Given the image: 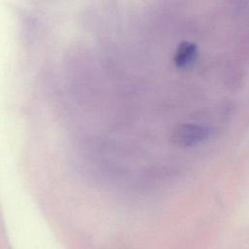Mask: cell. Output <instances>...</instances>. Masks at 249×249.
<instances>
[{
    "mask_svg": "<svg viewBox=\"0 0 249 249\" xmlns=\"http://www.w3.org/2000/svg\"><path fill=\"white\" fill-rule=\"evenodd\" d=\"M210 129L202 124L184 123L176 125L171 132L172 142L180 147H194L204 142Z\"/></svg>",
    "mask_w": 249,
    "mask_h": 249,
    "instance_id": "1",
    "label": "cell"
},
{
    "mask_svg": "<svg viewBox=\"0 0 249 249\" xmlns=\"http://www.w3.org/2000/svg\"><path fill=\"white\" fill-rule=\"evenodd\" d=\"M197 54V46L195 43L183 41L177 46L175 50L173 62L178 68H189L196 62Z\"/></svg>",
    "mask_w": 249,
    "mask_h": 249,
    "instance_id": "2",
    "label": "cell"
}]
</instances>
